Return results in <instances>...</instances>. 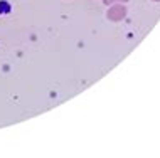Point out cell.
<instances>
[{
  "label": "cell",
  "instance_id": "6da1fadb",
  "mask_svg": "<svg viewBox=\"0 0 160 158\" xmlns=\"http://www.w3.org/2000/svg\"><path fill=\"white\" fill-rule=\"evenodd\" d=\"M106 15H108L110 20H115L116 22V20H122L123 17L127 15V8H125V5H115L113 3V5L110 7V10H108Z\"/></svg>",
  "mask_w": 160,
  "mask_h": 158
},
{
  "label": "cell",
  "instance_id": "3957f363",
  "mask_svg": "<svg viewBox=\"0 0 160 158\" xmlns=\"http://www.w3.org/2000/svg\"><path fill=\"white\" fill-rule=\"evenodd\" d=\"M155 2H160V0H155Z\"/></svg>",
  "mask_w": 160,
  "mask_h": 158
},
{
  "label": "cell",
  "instance_id": "7a4b0ae2",
  "mask_svg": "<svg viewBox=\"0 0 160 158\" xmlns=\"http://www.w3.org/2000/svg\"><path fill=\"white\" fill-rule=\"evenodd\" d=\"M116 2H128V0H105V5H113V3H116Z\"/></svg>",
  "mask_w": 160,
  "mask_h": 158
}]
</instances>
